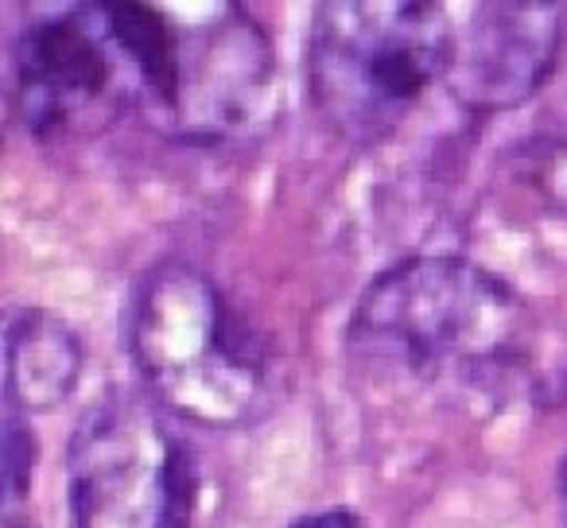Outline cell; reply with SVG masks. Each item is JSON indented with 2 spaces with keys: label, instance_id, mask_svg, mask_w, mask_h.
Wrapping results in <instances>:
<instances>
[{
  "label": "cell",
  "instance_id": "7",
  "mask_svg": "<svg viewBox=\"0 0 567 528\" xmlns=\"http://www.w3.org/2000/svg\"><path fill=\"white\" fill-rule=\"evenodd\" d=\"M564 4L548 0H505L478 4L455 40L447 86L466 110H509L533 97L556 71L567 28Z\"/></svg>",
  "mask_w": 567,
  "mask_h": 528
},
{
  "label": "cell",
  "instance_id": "3",
  "mask_svg": "<svg viewBox=\"0 0 567 528\" xmlns=\"http://www.w3.org/2000/svg\"><path fill=\"white\" fill-rule=\"evenodd\" d=\"M455 35L427 0L319 4L308 40V90L319 117L354 144L401 128L412 105L447 79Z\"/></svg>",
  "mask_w": 567,
  "mask_h": 528
},
{
  "label": "cell",
  "instance_id": "4",
  "mask_svg": "<svg viewBox=\"0 0 567 528\" xmlns=\"http://www.w3.org/2000/svg\"><path fill=\"white\" fill-rule=\"evenodd\" d=\"M9 97L40 141L97 136L125 113L148 110V74L125 4H74L28 20L12 48Z\"/></svg>",
  "mask_w": 567,
  "mask_h": 528
},
{
  "label": "cell",
  "instance_id": "2",
  "mask_svg": "<svg viewBox=\"0 0 567 528\" xmlns=\"http://www.w3.org/2000/svg\"><path fill=\"white\" fill-rule=\"evenodd\" d=\"M128 350L152 396L179 420L241 427L260 412L265 346L195 265H164L144 280L128 311Z\"/></svg>",
  "mask_w": 567,
  "mask_h": 528
},
{
  "label": "cell",
  "instance_id": "6",
  "mask_svg": "<svg viewBox=\"0 0 567 528\" xmlns=\"http://www.w3.org/2000/svg\"><path fill=\"white\" fill-rule=\"evenodd\" d=\"M172 9V59L148 117L198 144L252 141L280 110V74L265 28L237 4Z\"/></svg>",
  "mask_w": 567,
  "mask_h": 528
},
{
  "label": "cell",
  "instance_id": "11",
  "mask_svg": "<svg viewBox=\"0 0 567 528\" xmlns=\"http://www.w3.org/2000/svg\"><path fill=\"white\" fill-rule=\"evenodd\" d=\"M559 489H564V497H567V458H564V466H559Z\"/></svg>",
  "mask_w": 567,
  "mask_h": 528
},
{
  "label": "cell",
  "instance_id": "5",
  "mask_svg": "<svg viewBox=\"0 0 567 528\" xmlns=\"http://www.w3.org/2000/svg\"><path fill=\"white\" fill-rule=\"evenodd\" d=\"M195 458L167 416L136 393L86 408L66 447L74 528H187Z\"/></svg>",
  "mask_w": 567,
  "mask_h": 528
},
{
  "label": "cell",
  "instance_id": "10",
  "mask_svg": "<svg viewBox=\"0 0 567 528\" xmlns=\"http://www.w3.org/2000/svg\"><path fill=\"white\" fill-rule=\"evenodd\" d=\"M292 528H365V525L350 509H323V513H311V517H300Z\"/></svg>",
  "mask_w": 567,
  "mask_h": 528
},
{
  "label": "cell",
  "instance_id": "8",
  "mask_svg": "<svg viewBox=\"0 0 567 528\" xmlns=\"http://www.w3.org/2000/svg\"><path fill=\"white\" fill-rule=\"evenodd\" d=\"M82 377V346L59 315L20 308L4 331V401L9 412H51L74 393Z\"/></svg>",
  "mask_w": 567,
  "mask_h": 528
},
{
  "label": "cell",
  "instance_id": "1",
  "mask_svg": "<svg viewBox=\"0 0 567 528\" xmlns=\"http://www.w3.org/2000/svg\"><path fill=\"white\" fill-rule=\"evenodd\" d=\"M362 362L432 385L502 377L520 350V308L505 284L463 257H412L358 300L347 334Z\"/></svg>",
  "mask_w": 567,
  "mask_h": 528
},
{
  "label": "cell",
  "instance_id": "9",
  "mask_svg": "<svg viewBox=\"0 0 567 528\" xmlns=\"http://www.w3.org/2000/svg\"><path fill=\"white\" fill-rule=\"evenodd\" d=\"M32 466H35V439L20 424V412H9V420H4V505H9V513L28 494Z\"/></svg>",
  "mask_w": 567,
  "mask_h": 528
}]
</instances>
